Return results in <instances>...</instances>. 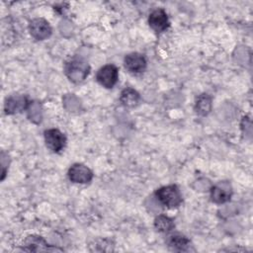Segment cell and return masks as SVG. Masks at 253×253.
<instances>
[{
	"label": "cell",
	"instance_id": "6da1fadb",
	"mask_svg": "<svg viewBox=\"0 0 253 253\" xmlns=\"http://www.w3.org/2000/svg\"><path fill=\"white\" fill-rule=\"evenodd\" d=\"M90 67L86 61H84L81 58H73L66 62L64 71L66 76L69 78L70 81L74 83H79L83 81L88 73H89Z\"/></svg>",
	"mask_w": 253,
	"mask_h": 253
},
{
	"label": "cell",
	"instance_id": "7a4b0ae2",
	"mask_svg": "<svg viewBox=\"0 0 253 253\" xmlns=\"http://www.w3.org/2000/svg\"><path fill=\"white\" fill-rule=\"evenodd\" d=\"M157 200L167 208H177L182 203L181 193L176 185H168L159 188L155 192Z\"/></svg>",
	"mask_w": 253,
	"mask_h": 253
},
{
	"label": "cell",
	"instance_id": "3957f363",
	"mask_svg": "<svg viewBox=\"0 0 253 253\" xmlns=\"http://www.w3.org/2000/svg\"><path fill=\"white\" fill-rule=\"evenodd\" d=\"M119 78L118 68L114 64H107L101 67L97 74V81L105 88H112L116 85Z\"/></svg>",
	"mask_w": 253,
	"mask_h": 253
},
{
	"label": "cell",
	"instance_id": "277c9868",
	"mask_svg": "<svg viewBox=\"0 0 253 253\" xmlns=\"http://www.w3.org/2000/svg\"><path fill=\"white\" fill-rule=\"evenodd\" d=\"M29 30L31 36L38 41L45 40L51 35V27L48 22L42 18H36L31 21Z\"/></svg>",
	"mask_w": 253,
	"mask_h": 253
},
{
	"label": "cell",
	"instance_id": "5b68a950",
	"mask_svg": "<svg viewBox=\"0 0 253 253\" xmlns=\"http://www.w3.org/2000/svg\"><path fill=\"white\" fill-rule=\"evenodd\" d=\"M44 141L52 152L60 151L65 145V135L57 128H49L44 131Z\"/></svg>",
	"mask_w": 253,
	"mask_h": 253
},
{
	"label": "cell",
	"instance_id": "8992f818",
	"mask_svg": "<svg viewBox=\"0 0 253 253\" xmlns=\"http://www.w3.org/2000/svg\"><path fill=\"white\" fill-rule=\"evenodd\" d=\"M68 178L73 183L85 184L92 180L93 173L87 166L75 163L68 170Z\"/></svg>",
	"mask_w": 253,
	"mask_h": 253
},
{
	"label": "cell",
	"instance_id": "52a82bcc",
	"mask_svg": "<svg viewBox=\"0 0 253 253\" xmlns=\"http://www.w3.org/2000/svg\"><path fill=\"white\" fill-rule=\"evenodd\" d=\"M124 63H125V67L130 73H134V74L141 73L146 68V59L142 54L138 52H131L126 55Z\"/></svg>",
	"mask_w": 253,
	"mask_h": 253
},
{
	"label": "cell",
	"instance_id": "ba28073f",
	"mask_svg": "<svg viewBox=\"0 0 253 253\" xmlns=\"http://www.w3.org/2000/svg\"><path fill=\"white\" fill-rule=\"evenodd\" d=\"M148 23L150 28L156 33L164 32L169 26L167 14L163 9H156L152 11L149 15Z\"/></svg>",
	"mask_w": 253,
	"mask_h": 253
},
{
	"label": "cell",
	"instance_id": "9c48e42d",
	"mask_svg": "<svg viewBox=\"0 0 253 253\" xmlns=\"http://www.w3.org/2000/svg\"><path fill=\"white\" fill-rule=\"evenodd\" d=\"M232 190L227 182H219L211 190V198L213 203L223 204L230 200Z\"/></svg>",
	"mask_w": 253,
	"mask_h": 253
},
{
	"label": "cell",
	"instance_id": "30bf717a",
	"mask_svg": "<svg viewBox=\"0 0 253 253\" xmlns=\"http://www.w3.org/2000/svg\"><path fill=\"white\" fill-rule=\"evenodd\" d=\"M28 104L29 102L25 96H21V95L11 96L7 98L4 109L6 114L12 115V114H16L24 111L27 108Z\"/></svg>",
	"mask_w": 253,
	"mask_h": 253
},
{
	"label": "cell",
	"instance_id": "8fae6325",
	"mask_svg": "<svg viewBox=\"0 0 253 253\" xmlns=\"http://www.w3.org/2000/svg\"><path fill=\"white\" fill-rule=\"evenodd\" d=\"M25 248L24 250L27 251H52V250H59L60 249H56V248H50L48 246V244L44 241V239L41 236H37V235H30L26 238L25 242H24Z\"/></svg>",
	"mask_w": 253,
	"mask_h": 253
},
{
	"label": "cell",
	"instance_id": "7c38bea8",
	"mask_svg": "<svg viewBox=\"0 0 253 253\" xmlns=\"http://www.w3.org/2000/svg\"><path fill=\"white\" fill-rule=\"evenodd\" d=\"M166 243L174 251H188L191 247L190 240L179 233L170 234L166 239Z\"/></svg>",
	"mask_w": 253,
	"mask_h": 253
},
{
	"label": "cell",
	"instance_id": "4fadbf2b",
	"mask_svg": "<svg viewBox=\"0 0 253 253\" xmlns=\"http://www.w3.org/2000/svg\"><path fill=\"white\" fill-rule=\"evenodd\" d=\"M140 100L139 94L132 88H126L122 91L120 101L126 107L132 108L135 107Z\"/></svg>",
	"mask_w": 253,
	"mask_h": 253
},
{
	"label": "cell",
	"instance_id": "5bb4252c",
	"mask_svg": "<svg viewBox=\"0 0 253 253\" xmlns=\"http://www.w3.org/2000/svg\"><path fill=\"white\" fill-rule=\"evenodd\" d=\"M211 99L207 94H202L196 103V111L201 116H206L211 112Z\"/></svg>",
	"mask_w": 253,
	"mask_h": 253
},
{
	"label": "cell",
	"instance_id": "9a60e30c",
	"mask_svg": "<svg viewBox=\"0 0 253 253\" xmlns=\"http://www.w3.org/2000/svg\"><path fill=\"white\" fill-rule=\"evenodd\" d=\"M154 226L158 231L168 232V231H171L175 225H174L173 220L170 217L160 214L155 218Z\"/></svg>",
	"mask_w": 253,
	"mask_h": 253
}]
</instances>
